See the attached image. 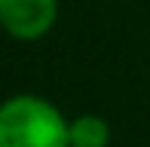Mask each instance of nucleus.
Listing matches in <instances>:
<instances>
[{"mask_svg":"<svg viewBox=\"0 0 150 147\" xmlns=\"http://www.w3.org/2000/svg\"><path fill=\"white\" fill-rule=\"evenodd\" d=\"M0 147H71V119L40 95H12L0 107Z\"/></svg>","mask_w":150,"mask_h":147,"instance_id":"f257e3e1","label":"nucleus"},{"mask_svg":"<svg viewBox=\"0 0 150 147\" xmlns=\"http://www.w3.org/2000/svg\"><path fill=\"white\" fill-rule=\"evenodd\" d=\"M58 18V0H0V25L12 40L34 43Z\"/></svg>","mask_w":150,"mask_h":147,"instance_id":"f03ea898","label":"nucleus"},{"mask_svg":"<svg viewBox=\"0 0 150 147\" xmlns=\"http://www.w3.org/2000/svg\"><path fill=\"white\" fill-rule=\"evenodd\" d=\"M110 144V126L107 119L83 113V117L71 119V147H107Z\"/></svg>","mask_w":150,"mask_h":147,"instance_id":"7ed1b4c3","label":"nucleus"}]
</instances>
